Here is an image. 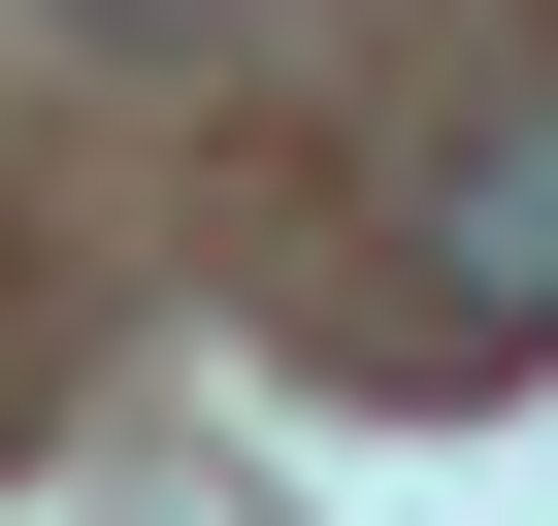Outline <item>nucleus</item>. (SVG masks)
<instances>
[{
    "instance_id": "1",
    "label": "nucleus",
    "mask_w": 558,
    "mask_h": 526,
    "mask_svg": "<svg viewBox=\"0 0 558 526\" xmlns=\"http://www.w3.org/2000/svg\"><path fill=\"white\" fill-rule=\"evenodd\" d=\"M427 263H460V330H558V99H493V132H460Z\"/></svg>"
}]
</instances>
